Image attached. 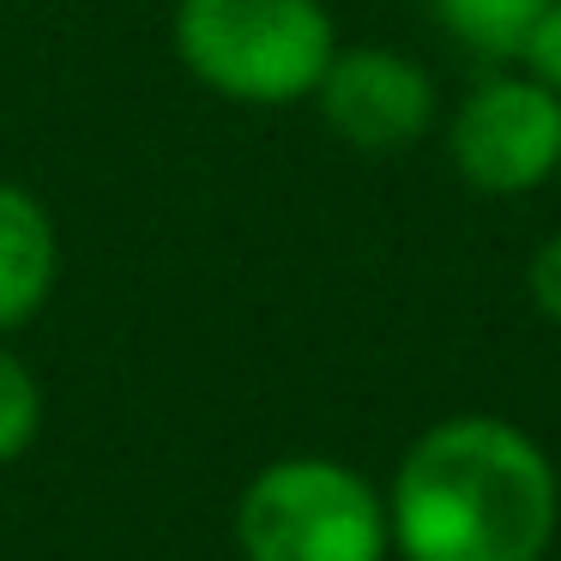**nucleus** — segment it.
<instances>
[{
    "label": "nucleus",
    "instance_id": "nucleus-1",
    "mask_svg": "<svg viewBox=\"0 0 561 561\" xmlns=\"http://www.w3.org/2000/svg\"><path fill=\"white\" fill-rule=\"evenodd\" d=\"M561 513L549 453L507 416H440L404 447L387 489L404 561H543Z\"/></svg>",
    "mask_w": 561,
    "mask_h": 561
},
{
    "label": "nucleus",
    "instance_id": "nucleus-2",
    "mask_svg": "<svg viewBox=\"0 0 561 561\" xmlns=\"http://www.w3.org/2000/svg\"><path fill=\"white\" fill-rule=\"evenodd\" d=\"M170 49L199 91L248 110L308 103L339 55L327 0H175Z\"/></svg>",
    "mask_w": 561,
    "mask_h": 561
},
{
    "label": "nucleus",
    "instance_id": "nucleus-3",
    "mask_svg": "<svg viewBox=\"0 0 561 561\" xmlns=\"http://www.w3.org/2000/svg\"><path fill=\"white\" fill-rule=\"evenodd\" d=\"M236 549L242 561H387V495L327 453L272 459L236 495Z\"/></svg>",
    "mask_w": 561,
    "mask_h": 561
},
{
    "label": "nucleus",
    "instance_id": "nucleus-4",
    "mask_svg": "<svg viewBox=\"0 0 561 561\" xmlns=\"http://www.w3.org/2000/svg\"><path fill=\"white\" fill-rule=\"evenodd\" d=\"M447 163L477 194H531L561 175V98L531 73H489L447 115Z\"/></svg>",
    "mask_w": 561,
    "mask_h": 561
},
{
    "label": "nucleus",
    "instance_id": "nucleus-5",
    "mask_svg": "<svg viewBox=\"0 0 561 561\" xmlns=\"http://www.w3.org/2000/svg\"><path fill=\"white\" fill-rule=\"evenodd\" d=\"M308 103L320 110L327 134L344 139L351 151H363V158L411 151L440 115L435 79L404 49H387V43H351V49L339 43V55L327 61Z\"/></svg>",
    "mask_w": 561,
    "mask_h": 561
},
{
    "label": "nucleus",
    "instance_id": "nucleus-6",
    "mask_svg": "<svg viewBox=\"0 0 561 561\" xmlns=\"http://www.w3.org/2000/svg\"><path fill=\"white\" fill-rule=\"evenodd\" d=\"M61 284V224L25 182H0V339L25 332Z\"/></svg>",
    "mask_w": 561,
    "mask_h": 561
},
{
    "label": "nucleus",
    "instance_id": "nucleus-7",
    "mask_svg": "<svg viewBox=\"0 0 561 561\" xmlns=\"http://www.w3.org/2000/svg\"><path fill=\"white\" fill-rule=\"evenodd\" d=\"M459 49L483 55V61H519L525 37H531L543 0H428Z\"/></svg>",
    "mask_w": 561,
    "mask_h": 561
},
{
    "label": "nucleus",
    "instance_id": "nucleus-8",
    "mask_svg": "<svg viewBox=\"0 0 561 561\" xmlns=\"http://www.w3.org/2000/svg\"><path fill=\"white\" fill-rule=\"evenodd\" d=\"M43 435V380L13 344L0 339V465L25 459Z\"/></svg>",
    "mask_w": 561,
    "mask_h": 561
},
{
    "label": "nucleus",
    "instance_id": "nucleus-9",
    "mask_svg": "<svg viewBox=\"0 0 561 561\" xmlns=\"http://www.w3.org/2000/svg\"><path fill=\"white\" fill-rule=\"evenodd\" d=\"M525 73L543 79L549 91L561 98V0H543V13H537L531 37H525Z\"/></svg>",
    "mask_w": 561,
    "mask_h": 561
},
{
    "label": "nucleus",
    "instance_id": "nucleus-10",
    "mask_svg": "<svg viewBox=\"0 0 561 561\" xmlns=\"http://www.w3.org/2000/svg\"><path fill=\"white\" fill-rule=\"evenodd\" d=\"M525 290H531L537 314H543L549 327H561V230L549 236V242H537L531 266H525Z\"/></svg>",
    "mask_w": 561,
    "mask_h": 561
}]
</instances>
